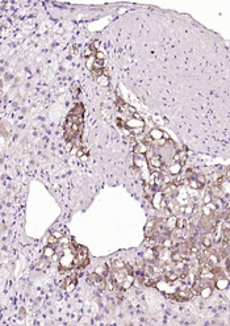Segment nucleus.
Segmentation results:
<instances>
[{
    "label": "nucleus",
    "mask_w": 230,
    "mask_h": 326,
    "mask_svg": "<svg viewBox=\"0 0 230 326\" xmlns=\"http://www.w3.org/2000/svg\"><path fill=\"white\" fill-rule=\"evenodd\" d=\"M59 266H61V270H63V271H69L75 266V251L71 247H70V250H66L62 254L61 259H59Z\"/></svg>",
    "instance_id": "obj_1"
},
{
    "label": "nucleus",
    "mask_w": 230,
    "mask_h": 326,
    "mask_svg": "<svg viewBox=\"0 0 230 326\" xmlns=\"http://www.w3.org/2000/svg\"><path fill=\"white\" fill-rule=\"evenodd\" d=\"M145 126V121L141 118L138 113H135L133 117H130L129 120H126V129H129L130 132H133L135 134H139L142 132V129Z\"/></svg>",
    "instance_id": "obj_2"
},
{
    "label": "nucleus",
    "mask_w": 230,
    "mask_h": 326,
    "mask_svg": "<svg viewBox=\"0 0 230 326\" xmlns=\"http://www.w3.org/2000/svg\"><path fill=\"white\" fill-rule=\"evenodd\" d=\"M134 164L141 172H145V171H147L149 160L146 158L145 154H135L134 155Z\"/></svg>",
    "instance_id": "obj_3"
},
{
    "label": "nucleus",
    "mask_w": 230,
    "mask_h": 326,
    "mask_svg": "<svg viewBox=\"0 0 230 326\" xmlns=\"http://www.w3.org/2000/svg\"><path fill=\"white\" fill-rule=\"evenodd\" d=\"M156 226H158V220H150L145 226V234L147 238H151L153 234L156 230Z\"/></svg>",
    "instance_id": "obj_4"
},
{
    "label": "nucleus",
    "mask_w": 230,
    "mask_h": 326,
    "mask_svg": "<svg viewBox=\"0 0 230 326\" xmlns=\"http://www.w3.org/2000/svg\"><path fill=\"white\" fill-rule=\"evenodd\" d=\"M75 286H76V275L75 273H72L71 276H69L65 280V283H63V288L66 289L67 292H71L72 289L75 288Z\"/></svg>",
    "instance_id": "obj_5"
},
{
    "label": "nucleus",
    "mask_w": 230,
    "mask_h": 326,
    "mask_svg": "<svg viewBox=\"0 0 230 326\" xmlns=\"http://www.w3.org/2000/svg\"><path fill=\"white\" fill-rule=\"evenodd\" d=\"M149 164L153 168H156V170H160L162 167H163V159H162L159 155H154L153 158H150L149 160Z\"/></svg>",
    "instance_id": "obj_6"
},
{
    "label": "nucleus",
    "mask_w": 230,
    "mask_h": 326,
    "mask_svg": "<svg viewBox=\"0 0 230 326\" xmlns=\"http://www.w3.org/2000/svg\"><path fill=\"white\" fill-rule=\"evenodd\" d=\"M176 221H177V218L175 216H170V218H167L164 222V229L168 233L172 231L174 229H176Z\"/></svg>",
    "instance_id": "obj_7"
},
{
    "label": "nucleus",
    "mask_w": 230,
    "mask_h": 326,
    "mask_svg": "<svg viewBox=\"0 0 230 326\" xmlns=\"http://www.w3.org/2000/svg\"><path fill=\"white\" fill-rule=\"evenodd\" d=\"M95 272L97 273V275H100L103 277H107L109 275V266L107 265V263H101V265H99L96 267V270Z\"/></svg>",
    "instance_id": "obj_8"
},
{
    "label": "nucleus",
    "mask_w": 230,
    "mask_h": 326,
    "mask_svg": "<svg viewBox=\"0 0 230 326\" xmlns=\"http://www.w3.org/2000/svg\"><path fill=\"white\" fill-rule=\"evenodd\" d=\"M134 284V275L133 273H129V275L125 277V280L122 282V284H121V291H126V289H129L130 287H132Z\"/></svg>",
    "instance_id": "obj_9"
},
{
    "label": "nucleus",
    "mask_w": 230,
    "mask_h": 326,
    "mask_svg": "<svg viewBox=\"0 0 230 326\" xmlns=\"http://www.w3.org/2000/svg\"><path fill=\"white\" fill-rule=\"evenodd\" d=\"M164 132L163 130H160V129H158V128H154V129H151L150 130V133H149V136L151 137L154 139V141H159V139H162V138H164Z\"/></svg>",
    "instance_id": "obj_10"
},
{
    "label": "nucleus",
    "mask_w": 230,
    "mask_h": 326,
    "mask_svg": "<svg viewBox=\"0 0 230 326\" xmlns=\"http://www.w3.org/2000/svg\"><path fill=\"white\" fill-rule=\"evenodd\" d=\"M188 185H190V187H191L192 189H197V191L202 189V187H204V184L198 182V180H197L196 178H193V179H188Z\"/></svg>",
    "instance_id": "obj_11"
},
{
    "label": "nucleus",
    "mask_w": 230,
    "mask_h": 326,
    "mask_svg": "<svg viewBox=\"0 0 230 326\" xmlns=\"http://www.w3.org/2000/svg\"><path fill=\"white\" fill-rule=\"evenodd\" d=\"M216 287L218 289H221V291H224V289H226L229 287V280L221 276L219 279H217V280H216Z\"/></svg>",
    "instance_id": "obj_12"
},
{
    "label": "nucleus",
    "mask_w": 230,
    "mask_h": 326,
    "mask_svg": "<svg viewBox=\"0 0 230 326\" xmlns=\"http://www.w3.org/2000/svg\"><path fill=\"white\" fill-rule=\"evenodd\" d=\"M147 145L146 143H135V146H134V153L135 154H146L147 153Z\"/></svg>",
    "instance_id": "obj_13"
},
{
    "label": "nucleus",
    "mask_w": 230,
    "mask_h": 326,
    "mask_svg": "<svg viewBox=\"0 0 230 326\" xmlns=\"http://www.w3.org/2000/svg\"><path fill=\"white\" fill-rule=\"evenodd\" d=\"M180 170H181V163H179V162H174L170 166V168H168V172L171 174V175H177L180 172Z\"/></svg>",
    "instance_id": "obj_14"
},
{
    "label": "nucleus",
    "mask_w": 230,
    "mask_h": 326,
    "mask_svg": "<svg viewBox=\"0 0 230 326\" xmlns=\"http://www.w3.org/2000/svg\"><path fill=\"white\" fill-rule=\"evenodd\" d=\"M83 113H84V107L82 104H76L74 109L70 112V116H83Z\"/></svg>",
    "instance_id": "obj_15"
},
{
    "label": "nucleus",
    "mask_w": 230,
    "mask_h": 326,
    "mask_svg": "<svg viewBox=\"0 0 230 326\" xmlns=\"http://www.w3.org/2000/svg\"><path fill=\"white\" fill-rule=\"evenodd\" d=\"M96 80L99 82V84H101V86H104V87H108V86H109V76L105 75V74H103V75H100V76H97V78H96Z\"/></svg>",
    "instance_id": "obj_16"
},
{
    "label": "nucleus",
    "mask_w": 230,
    "mask_h": 326,
    "mask_svg": "<svg viewBox=\"0 0 230 326\" xmlns=\"http://www.w3.org/2000/svg\"><path fill=\"white\" fill-rule=\"evenodd\" d=\"M212 287H209V286H202V288H201V291H200V294L202 297H209L212 294Z\"/></svg>",
    "instance_id": "obj_17"
},
{
    "label": "nucleus",
    "mask_w": 230,
    "mask_h": 326,
    "mask_svg": "<svg viewBox=\"0 0 230 326\" xmlns=\"http://www.w3.org/2000/svg\"><path fill=\"white\" fill-rule=\"evenodd\" d=\"M54 252H55V250H54V247L53 246H46L45 249H44V256L45 258H51L54 255Z\"/></svg>",
    "instance_id": "obj_18"
},
{
    "label": "nucleus",
    "mask_w": 230,
    "mask_h": 326,
    "mask_svg": "<svg viewBox=\"0 0 230 326\" xmlns=\"http://www.w3.org/2000/svg\"><path fill=\"white\" fill-rule=\"evenodd\" d=\"M202 245H204V247H212L213 239H212V237H209V234L202 237Z\"/></svg>",
    "instance_id": "obj_19"
},
{
    "label": "nucleus",
    "mask_w": 230,
    "mask_h": 326,
    "mask_svg": "<svg viewBox=\"0 0 230 326\" xmlns=\"http://www.w3.org/2000/svg\"><path fill=\"white\" fill-rule=\"evenodd\" d=\"M171 260L174 262V263H177V262H180L183 260V256L180 254V251H175V252H171Z\"/></svg>",
    "instance_id": "obj_20"
},
{
    "label": "nucleus",
    "mask_w": 230,
    "mask_h": 326,
    "mask_svg": "<svg viewBox=\"0 0 230 326\" xmlns=\"http://www.w3.org/2000/svg\"><path fill=\"white\" fill-rule=\"evenodd\" d=\"M166 277H167V280H168V282H174V280H176V279L179 277V273L174 272V271H168L166 273Z\"/></svg>",
    "instance_id": "obj_21"
},
{
    "label": "nucleus",
    "mask_w": 230,
    "mask_h": 326,
    "mask_svg": "<svg viewBox=\"0 0 230 326\" xmlns=\"http://www.w3.org/2000/svg\"><path fill=\"white\" fill-rule=\"evenodd\" d=\"M126 263H124L121 260H114L112 263V270H120V268H124Z\"/></svg>",
    "instance_id": "obj_22"
},
{
    "label": "nucleus",
    "mask_w": 230,
    "mask_h": 326,
    "mask_svg": "<svg viewBox=\"0 0 230 326\" xmlns=\"http://www.w3.org/2000/svg\"><path fill=\"white\" fill-rule=\"evenodd\" d=\"M185 225H187V221L183 218V217L177 218V221H176V227H177V229H183V227H184Z\"/></svg>",
    "instance_id": "obj_23"
},
{
    "label": "nucleus",
    "mask_w": 230,
    "mask_h": 326,
    "mask_svg": "<svg viewBox=\"0 0 230 326\" xmlns=\"http://www.w3.org/2000/svg\"><path fill=\"white\" fill-rule=\"evenodd\" d=\"M183 212H184L185 214L191 216V214L193 213V205H192V204H190V205H185V206H183Z\"/></svg>",
    "instance_id": "obj_24"
},
{
    "label": "nucleus",
    "mask_w": 230,
    "mask_h": 326,
    "mask_svg": "<svg viewBox=\"0 0 230 326\" xmlns=\"http://www.w3.org/2000/svg\"><path fill=\"white\" fill-rule=\"evenodd\" d=\"M172 245H174V242H172V239H170V238H164L163 243H162V246H163L164 249H170Z\"/></svg>",
    "instance_id": "obj_25"
},
{
    "label": "nucleus",
    "mask_w": 230,
    "mask_h": 326,
    "mask_svg": "<svg viewBox=\"0 0 230 326\" xmlns=\"http://www.w3.org/2000/svg\"><path fill=\"white\" fill-rule=\"evenodd\" d=\"M78 157H79V158L82 159V160H87V159H88V154H87V150H86L84 153H83V149L80 147V149H79V151H78Z\"/></svg>",
    "instance_id": "obj_26"
},
{
    "label": "nucleus",
    "mask_w": 230,
    "mask_h": 326,
    "mask_svg": "<svg viewBox=\"0 0 230 326\" xmlns=\"http://www.w3.org/2000/svg\"><path fill=\"white\" fill-rule=\"evenodd\" d=\"M51 235L55 237L57 239H62V238H63V231H61V230H54L53 233H51Z\"/></svg>",
    "instance_id": "obj_27"
},
{
    "label": "nucleus",
    "mask_w": 230,
    "mask_h": 326,
    "mask_svg": "<svg viewBox=\"0 0 230 326\" xmlns=\"http://www.w3.org/2000/svg\"><path fill=\"white\" fill-rule=\"evenodd\" d=\"M95 58H96V59H100V61H104V58H105V54H104L103 51L97 50V51H96V54H95Z\"/></svg>",
    "instance_id": "obj_28"
},
{
    "label": "nucleus",
    "mask_w": 230,
    "mask_h": 326,
    "mask_svg": "<svg viewBox=\"0 0 230 326\" xmlns=\"http://www.w3.org/2000/svg\"><path fill=\"white\" fill-rule=\"evenodd\" d=\"M212 197L213 196L211 193H207L205 195V197H204V204H209V203H212Z\"/></svg>",
    "instance_id": "obj_29"
},
{
    "label": "nucleus",
    "mask_w": 230,
    "mask_h": 326,
    "mask_svg": "<svg viewBox=\"0 0 230 326\" xmlns=\"http://www.w3.org/2000/svg\"><path fill=\"white\" fill-rule=\"evenodd\" d=\"M92 45H93V48H95V49L97 50L99 48H100V45H101V42H100V41H99V40H96V41H93V44H92Z\"/></svg>",
    "instance_id": "obj_30"
}]
</instances>
